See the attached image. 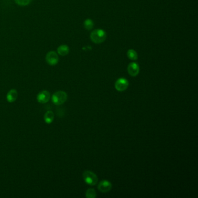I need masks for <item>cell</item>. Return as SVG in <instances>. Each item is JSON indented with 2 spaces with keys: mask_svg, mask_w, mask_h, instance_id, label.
<instances>
[{
  "mask_svg": "<svg viewBox=\"0 0 198 198\" xmlns=\"http://www.w3.org/2000/svg\"><path fill=\"white\" fill-rule=\"evenodd\" d=\"M90 38L94 43H102L106 38V32L102 29L94 30L90 35Z\"/></svg>",
  "mask_w": 198,
  "mask_h": 198,
  "instance_id": "1",
  "label": "cell"
},
{
  "mask_svg": "<svg viewBox=\"0 0 198 198\" xmlns=\"http://www.w3.org/2000/svg\"><path fill=\"white\" fill-rule=\"evenodd\" d=\"M15 1L20 6H26L31 2L32 0H15Z\"/></svg>",
  "mask_w": 198,
  "mask_h": 198,
  "instance_id": "15",
  "label": "cell"
},
{
  "mask_svg": "<svg viewBox=\"0 0 198 198\" xmlns=\"http://www.w3.org/2000/svg\"><path fill=\"white\" fill-rule=\"evenodd\" d=\"M84 26L87 30H91L94 27V22L91 19H87L84 21Z\"/></svg>",
  "mask_w": 198,
  "mask_h": 198,
  "instance_id": "14",
  "label": "cell"
},
{
  "mask_svg": "<svg viewBox=\"0 0 198 198\" xmlns=\"http://www.w3.org/2000/svg\"><path fill=\"white\" fill-rule=\"evenodd\" d=\"M68 99L67 94L63 91H59L55 93L52 96V102L56 105H60L65 103Z\"/></svg>",
  "mask_w": 198,
  "mask_h": 198,
  "instance_id": "2",
  "label": "cell"
},
{
  "mask_svg": "<svg viewBox=\"0 0 198 198\" xmlns=\"http://www.w3.org/2000/svg\"><path fill=\"white\" fill-rule=\"evenodd\" d=\"M129 86L128 80L124 78H120L117 79L115 83V88L117 91L122 92L126 90Z\"/></svg>",
  "mask_w": 198,
  "mask_h": 198,
  "instance_id": "4",
  "label": "cell"
},
{
  "mask_svg": "<svg viewBox=\"0 0 198 198\" xmlns=\"http://www.w3.org/2000/svg\"><path fill=\"white\" fill-rule=\"evenodd\" d=\"M45 60L50 65L55 66L59 62V57L56 52L50 51L47 54Z\"/></svg>",
  "mask_w": 198,
  "mask_h": 198,
  "instance_id": "5",
  "label": "cell"
},
{
  "mask_svg": "<svg viewBox=\"0 0 198 198\" xmlns=\"http://www.w3.org/2000/svg\"><path fill=\"white\" fill-rule=\"evenodd\" d=\"M18 96V93L17 90L15 89H12L9 91L7 95V99L8 102L12 103L14 102L17 99Z\"/></svg>",
  "mask_w": 198,
  "mask_h": 198,
  "instance_id": "9",
  "label": "cell"
},
{
  "mask_svg": "<svg viewBox=\"0 0 198 198\" xmlns=\"http://www.w3.org/2000/svg\"><path fill=\"white\" fill-rule=\"evenodd\" d=\"M86 197L87 198H95L96 197V191L93 188H90L86 192Z\"/></svg>",
  "mask_w": 198,
  "mask_h": 198,
  "instance_id": "13",
  "label": "cell"
},
{
  "mask_svg": "<svg viewBox=\"0 0 198 198\" xmlns=\"http://www.w3.org/2000/svg\"><path fill=\"white\" fill-rule=\"evenodd\" d=\"M127 71L131 76L133 77L137 76L139 72V67L138 64L136 62L130 63L128 66Z\"/></svg>",
  "mask_w": 198,
  "mask_h": 198,
  "instance_id": "8",
  "label": "cell"
},
{
  "mask_svg": "<svg viewBox=\"0 0 198 198\" xmlns=\"http://www.w3.org/2000/svg\"><path fill=\"white\" fill-rule=\"evenodd\" d=\"M57 51L61 56H65L69 53V47L66 45H62L58 48Z\"/></svg>",
  "mask_w": 198,
  "mask_h": 198,
  "instance_id": "11",
  "label": "cell"
},
{
  "mask_svg": "<svg viewBox=\"0 0 198 198\" xmlns=\"http://www.w3.org/2000/svg\"><path fill=\"white\" fill-rule=\"evenodd\" d=\"M54 113L51 111H47L44 114V120L47 124H51L54 120Z\"/></svg>",
  "mask_w": 198,
  "mask_h": 198,
  "instance_id": "10",
  "label": "cell"
},
{
  "mask_svg": "<svg viewBox=\"0 0 198 198\" xmlns=\"http://www.w3.org/2000/svg\"><path fill=\"white\" fill-rule=\"evenodd\" d=\"M51 98L50 93L46 90L40 92L37 96V101L40 103H47Z\"/></svg>",
  "mask_w": 198,
  "mask_h": 198,
  "instance_id": "6",
  "label": "cell"
},
{
  "mask_svg": "<svg viewBox=\"0 0 198 198\" xmlns=\"http://www.w3.org/2000/svg\"><path fill=\"white\" fill-rule=\"evenodd\" d=\"M127 57L131 60H136L138 59V54L137 52L134 50L132 49L129 50L127 51Z\"/></svg>",
  "mask_w": 198,
  "mask_h": 198,
  "instance_id": "12",
  "label": "cell"
},
{
  "mask_svg": "<svg viewBox=\"0 0 198 198\" xmlns=\"http://www.w3.org/2000/svg\"><path fill=\"white\" fill-rule=\"evenodd\" d=\"M83 177L85 182L89 185L94 186L98 183V177L96 176L95 173L89 170L85 171L83 172Z\"/></svg>",
  "mask_w": 198,
  "mask_h": 198,
  "instance_id": "3",
  "label": "cell"
},
{
  "mask_svg": "<svg viewBox=\"0 0 198 198\" xmlns=\"http://www.w3.org/2000/svg\"><path fill=\"white\" fill-rule=\"evenodd\" d=\"M112 183L110 181L107 180L101 181L98 186V190L102 193L108 192L112 190Z\"/></svg>",
  "mask_w": 198,
  "mask_h": 198,
  "instance_id": "7",
  "label": "cell"
}]
</instances>
